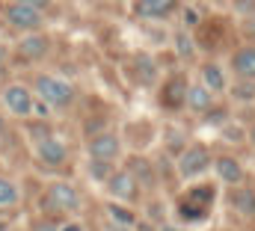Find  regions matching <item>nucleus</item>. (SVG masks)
<instances>
[{"label": "nucleus", "instance_id": "nucleus-1", "mask_svg": "<svg viewBox=\"0 0 255 231\" xmlns=\"http://www.w3.org/2000/svg\"><path fill=\"white\" fill-rule=\"evenodd\" d=\"M36 92L54 110H63V107H68L74 101V86L68 80H63V77H54V74H39L36 77Z\"/></svg>", "mask_w": 255, "mask_h": 231}, {"label": "nucleus", "instance_id": "nucleus-2", "mask_svg": "<svg viewBox=\"0 0 255 231\" xmlns=\"http://www.w3.org/2000/svg\"><path fill=\"white\" fill-rule=\"evenodd\" d=\"M45 208H51V211H63V214H71V211H77L80 208V193L71 187V184H65V181H57V184H51L48 187V196H45Z\"/></svg>", "mask_w": 255, "mask_h": 231}, {"label": "nucleus", "instance_id": "nucleus-3", "mask_svg": "<svg viewBox=\"0 0 255 231\" xmlns=\"http://www.w3.org/2000/svg\"><path fill=\"white\" fill-rule=\"evenodd\" d=\"M211 151L205 148V145H190L184 154H181V160H178V172H181V178H199V175H205L208 169H211Z\"/></svg>", "mask_w": 255, "mask_h": 231}, {"label": "nucleus", "instance_id": "nucleus-4", "mask_svg": "<svg viewBox=\"0 0 255 231\" xmlns=\"http://www.w3.org/2000/svg\"><path fill=\"white\" fill-rule=\"evenodd\" d=\"M107 190H110L113 199H119V202H125V205H130V202L139 199V181L128 172V169L110 175V178H107Z\"/></svg>", "mask_w": 255, "mask_h": 231}, {"label": "nucleus", "instance_id": "nucleus-5", "mask_svg": "<svg viewBox=\"0 0 255 231\" xmlns=\"http://www.w3.org/2000/svg\"><path fill=\"white\" fill-rule=\"evenodd\" d=\"M119 151H122V142H119V136L110 133V130H101V133H95V136L89 139V154H92V160L113 163V160L119 157Z\"/></svg>", "mask_w": 255, "mask_h": 231}, {"label": "nucleus", "instance_id": "nucleus-6", "mask_svg": "<svg viewBox=\"0 0 255 231\" xmlns=\"http://www.w3.org/2000/svg\"><path fill=\"white\" fill-rule=\"evenodd\" d=\"M0 98H3V107L12 116H30L33 113V95H30L24 86H18V83L6 86Z\"/></svg>", "mask_w": 255, "mask_h": 231}, {"label": "nucleus", "instance_id": "nucleus-7", "mask_svg": "<svg viewBox=\"0 0 255 231\" xmlns=\"http://www.w3.org/2000/svg\"><path fill=\"white\" fill-rule=\"evenodd\" d=\"M3 15L18 30H36V27H42V12H36V9H30L24 3H9Z\"/></svg>", "mask_w": 255, "mask_h": 231}, {"label": "nucleus", "instance_id": "nucleus-8", "mask_svg": "<svg viewBox=\"0 0 255 231\" xmlns=\"http://www.w3.org/2000/svg\"><path fill=\"white\" fill-rule=\"evenodd\" d=\"M36 157H39L45 166H63L65 157H68V151H65V145L57 136H45V139L36 142Z\"/></svg>", "mask_w": 255, "mask_h": 231}, {"label": "nucleus", "instance_id": "nucleus-9", "mask_svg": "<svg viewBox=\"0 0 255 231\" xmlns=\"http://www.w3.org/2000/svg\"><path fill=\"white\" fill-rule=\"evenodd\" d=\"M175 9H178V0H136V6H133V12L139 18H154V21L169 18Z\"/></svg>", "mask_w": 255, "mask_h": 231}, {"label": "nucleus", "instance_id": "nucleus-10", "mask_svg": "<svg viewBox=\"0 0 255 231\" xmlns=\"http://www.w3.org/2000/svg\"><path fill=\"white\" fill-rule=\"evenodd\" d=\"M48 51H51V42L42 33H30L18 42V57L21 59H42L48 57Z\"/></svg>", "mask_w": 255, "mask_h": 231}, {"label": "nucleus", "instance_id": "nucleus-11", "mask_svg": "<svg viewBox=\"0 0 255 231\" xmlns=\"http://www.w3.org/2000/svg\"><path fill=\"white\" fill-rule=\"evenodd\" d=\"M130 71H133V77H136L139 86H154L157 83V65H154V59L148 57V54H133Z\"/></svg>", "mask_w": 255, "mask_h": 231}, {"label": "nucleus", "instance_id": "nucleus-12", "mask_svg": "<svg viewBox=\"0 0 255 231\" xmlns=\"http://www.w3.org/2000/svg\"><path fill=\"white\" fill-rule=\"evenodd\" d=\"M184 104L190 107L193 113H208V110H211V104H214V95H211L202 83H193V86H187Z\"/></svg>", "mask_w": 255, "mask_h": 231}, {"label": "nucleus", "instance_id": "nucleus-13", "mask_svg": "<svg viewBox=\"0 0 255 231\" xmlns=\"http://www.w3.org/2000/svg\"><path fill=\"white\" fill-rule=\"evenodd\" d=\"M214 169H217V178L223 184H241L244 181V166L235 160V157H220L214 160Z\"/></svg>", "mask_w": 255, "mask_h": 231}, {"label": "nucleus", "instance_id": "nucleus-14", "mask_svg": "<svg viewBox=\"0 0 255 231\" xmlns=\"http://www.w3.org/2000/svg\"><path fill=\"white\" fill-rule=\"evenodd\" d=\"M232 68H235L238 77L255 80V48H241V51L232 57Z\"/></svg>", "mask_w": 255, "mask_h": 231}, {"label": "nucleus", "instance_id": "nucleus-15", "mask_svg": "<svg viewBox=\"0 0 255 231\" xmlns=\"http://www.w3.org/2000/svg\"><path fill=\"white\" fill-rule=\"evenodd\" d=\"M202 86H205L211 95L226 89V74H223V68H220L217 62H208V65H202Z\"/></svg>", "mask_w": 255, "mask_h": 231}, {"label": "nucleus", "instance_id": "nucleus-16", "mask_svg": "<svg viewBox=\"0 0 255 231\" xmlns=\"http://www.w3.org/2000/svg\"><path fill=\"white\" fill-rule=\"evenodd\" d=\"M184 95H187V83L184 77H172L163 89V104L166 107H181L184 104Z\"/></svg>", "mask_w": 255, "mask_h": 231}, {"label": "nucleus", "instance_id": "nucleus-17", "mask_svg": "<svg viewBox=\"0 0 255 231\" xmlns=\"http://www.w3.org/2000/svg\"><path fill=\"white\" fill-rule=\"evenodd\" d=\"M107 217H110V223H116V226H136V217H133V211L128 208V205H116V202H110L107 205Z\"/></svg>", "mask_w": 255, "mask_h": 231}, {"label": "nucleus", "instance_id": "nucleus-18", "mask_svg": "<svg viewBox=\"0 0 255 231\" xmlns=\"http://www.w3.org/2000/svg\"><path fill=\"white\" fill-rule=\"evenodd\" d=\"M232 202H235L238 214H247V217L255 214V190H235Z\"/></svg>", "mask_w": 255, "mask_h": 231}, {"label": "nucleus", "instance_id": "nucleus-19", "mask_svg": "<svg viewBox=\"0 0 255 231\" xmlns=\"http://www.w3.org/2000/svg\"><path fill=\"white\" fill-rule=\"evenodd\" d=\"M18 205V187L9 178H0V208H12Z\"/></svg>", "mask_w": 255, "mask_h": 231}, {"label": "nucleus", "instance_id": "nucleus-20", "mask_svg": "<svg viewBox=\"0 0 255 231\" xmlns=\"http://www.w3.org/2000/svg\"><path fill=\"white\" fill-rule=\"evenodd\" d=\"M232 95H235L238 101H255V80H241V83L232 89Z\"/></svg>", "mask_w": 255, "mask_h": 231}, {"label": "nucleus", "instance_id": "nucleus-21", "mask_svg": "<svg viewBox=\"0 0 255 231\" xmlns=\"http://www.w3.org/2000/svg\"><path fill=\"white\" fill-rule=\"evenodd\" d=\"M89 175H92L95 181H107V178L113 175V166L104 163V160H89Z\"/></svg>", "mask_w": 255, "mask_h": 231}, {"label": "nucleus", "instance_id": "nucleus-22", "mask_svg": "<svg viewBox=\"0 0 255 231\" xmlns=\"http://www.w3.org/2000/svg\"><path fill=\"white\" fill-rule=\"evenodd\" d=\"M175 51H178V57L181 59H190L193 57V42L187 33H175Z\"/></svg>", "mask_w": 255, "mask_h": 231}, {"label": "nucleus", "instance_id": "nucleus-23", "mask_svg": "<svg viewBox=\"0 0 255 231\" xmlns=\"http://www.w3.org/2000/svg\"><path fill=\"white\" fill-rule=\"evenodd\" d=\"M235 9H238L241 15H255V0H238Z\"/></svg>", "mask_w": 255, "mask_h": 231}, {"label": "nucleus", "instance_id": "nucleus-24", "mask_svg": "<svg viewBox=\"0 0 255 231\" xmlns=\"http://www.w3.org/2000/svg\"><path fill=\"white\" fill-rule=\"evenodd\" d=\"M18 3H24V6H30V9H36V12H42V9H48V6H51V0H18Z\"/></svg>", "mask_w": 255, "mask_h": 231}, {"label": "nucleus", "instance_id": "nucleus-25", "mask_svg": "<svg viewBox=\"0 0 255 231\" xmlns=\"http://www.w3.org/2000/svg\"><path fill=\"white\" fill-rule=\"evenodd\" d=\"M33 231H60V229H57V223H48V220H45V223H36Z\"/></svg>", "mask_w": 255, "mask_h": 231}, {"label": "nucleus", "instance_id": "nucleus-26", "mask_svg": "<svg viewBox=\"0 0 255 231\" xmlns=\"http://www.w3.org/2000/svg\"><path fill=\"white\" fill-rule=\"evenodd\" d=\"M104 231H133L130 226H116V223H107L104 226Z\"/></svg>", "mask_w": 255, "mask_h": 231}, {"label": "nucleus", "instance_id": "nucleus-27", "mask_svg": "<svg viewBox=\"0 0 255 231\" xmlns=\"http://www.w3.org/2000/svg\"><path fill=\"white\" fill-rule=\"evenodd\" d=\"M60 231H83V226H77V223H65V226H60Z\"/></svg>", "mask_w": 255, "mask_h": 231}, {"label": "nucleus", "instance_id": "nucleus-28", "mask_svg": "<svg viewBox=\"0 0 255 231\" xmlns=\"http://www.w3.org/2000/svg\"><path fill=\"white\" fill-rule=\"evenodd\" d=\"M160 231H181V229H175V226H160Z\"/></svg>", "mask_w": 255, "mask_h": 231}, {"label": "nucleus", "instance_id": "nucleus-29", "mask_svg": "<svg viewBox=\"0 0 255 231\" xmlns=\"http://www.w3.org/2000/svg\"><path fill=\"white\" fill-rule=\"evenodd\" d=\"M9 57V54H6V48H3V45H0V62H3V59Z\"/></svg>", "mask_w": 255, "mask_h": 231}, {"label": "nucleus", "instance_id": "nucleus-30", "mask_svg": "<svg viewBox=\"0 0 255 231\" xmlns=\"http://www.w3.org/2000/svg\"><path fill=\"white\" fill-rule=\"evenodd\" d=\"M250 136H253V142H255V127H253V130H250Z\"/></svg>", "mask_w": 255, "mask_h": 231}, {"label": "nucleus", "instance_id": "nucleus-31", "mask_svg": "<svg viewBox=\"0 0 255 231\" xmlns=\"http://www.w3.org/2000/svg\"><path fill=\"white\" fill-rule=\"evenodd\" d=\"M0 133H3V118H0Z\"/></svg>", "mask_w": 255, "mask_h": 231}]
</instances>
